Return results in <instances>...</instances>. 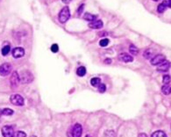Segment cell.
Segmentation results:
<instances>
[{"instance_id":"obj_21","label":"cell","mask_w":171,"mask_h":137,"mask_svg":"<svg viewBox=\"0 0 171 137\" xmlns=\"http://www.w3.org/2000/svg\"><path fill=\"white\" fill-rule=\"evenodd\" d=\"M10 50H11V48H10V46H9V45L4 46V47L2 48V50H1L2 54H3L4 56H7V54H9V52H10Z\"/></svg>"},{"instance_id":"obj_18","label":"cell","mask_w":171,"mask_h":137,"mask_svg":"<svg viewBox=\"0 0 171 137\" xmlns=\"http://www.w3.org/2000/svg\"><path fill=\"white\" fill-rule=\"evenodd\" d=\"M153 50L152 49H150V48H148V49H146L145 52H144V54H143V56L146 58V59H150L151 57H152V56H153Z\"/></svg>"},{"instance_id":"obj_33","label":"cell","mask_w":171,"mask_h":137,"mask_svg":"<svg viewBox=\"0 0 171 137\" xmlns=\"http://www.w3.org/2000/svg\"><path fill=\"white\" fill-rule=\"evenodd\" d=\"M30 137H37V136H35V135H32V136H30Z\"/></svg>"},{"instance_id":"obj_29","label":"cell","mask_w":171,"mask_h":137,"mask_svg":"<svg viewBox=\"0 0 171 137\" xmlns=\"http://www.w3.org/2000/svg\"><path fill=\"white\" fill-rule=\"evenodd\" d=\"M83 6H84V5H82V6H80V8L78 9V14H80V13H81V11H83Z\"/></svg>"},{"instance_id":"obj_34","label":"cell","mask_w":171,"mask_h":137,"mask_svg":"<svg viewBox=\"0 0 171 137\" xmlns=\"http://www.w3.org/2000/svg\"><path fill=\"white\" fill-rule=\"evenodd\" d=\"M153 1H155L156 2V1H159V0H153Z\"/></svg>"},{"instance_id":"obj_10","label":"cell","mask_w":171,"mask_h":137,"mask_svg":"<svg viewBox=\"0 0 171 137\" xmlns=\"http://www.w3.org/2000/svg\"><path fill=\"white\" fill-rule=\"evenodd\" d=\"M118 60L123 63H132L133 61V57L127 53H122L118 56Z\"/></svg>"},{"instance_id":"obj_5","label":"cell","mask_w":171,"mask_h":137,"mask_svg":"<svg viewBox=\"0 0 171 137\" xmlns=\"http://www.w3.org/2000/svg\"><path fill=\"white\" fill-rule=\"evenodd\" d=\"M12 65L8 63H5L0 65V76H8L12 71Z\"/></svg>"},{"instance_id":"obj_8","label":"cell","mask_w":171,"mask_h":137,"mask_svg":"<svg viewBox=\"0 0 171 137\" xmlns=\"http://www.w3.org/2000/svg\"><path fill=\"white\" fill-rule=\"evenodd\" d=\"M165 60H166V56H164V54H156L154 58L151 59V64L152 65H159L160 63H161Z\"/></svg>"},{"instance_id":"obj_26","label":"cell","mask_w":171,"mask_h":137,"mask_svg":"<svg viewBox=\"0 0 171 137\" xmlns=\"http://www.w3.org/2000/svg\"><path fill=\"white\" fill-rule=\"evenodd\" d=\"M14 137H27V134L23 131H18L16 134H14Z\"/></svg>"},{"instance_id":"obj_35","label":"cell","mask_w":171,"mask_h":137,"mask_svg":"<svg viewBox=\"0 0 171 137\" xmlns=\"http://www.w3.org/2000/svg\"><path fill=\"white\" fill-rule=\"evenodd\" d=\"M0 115H1V110H0Z\"/></svg>"},{"instance_id":"obj_3","label":"cell","mask_w":171,"mask_h":137,"mask_svg":"<svg viewBox=\"0 0 171 137\" xmlns=\"http://www.w3.org/2000/svg\"><path fill=\"white\" fill-rule=\"evenodd\" d=\"M69 18H70V11H69V8L68 6H65L59 12V15H58L59 21L61 23H65V22L68 21V19Z\"/></svg>"},{"instance_id":"obj_20","label":"cell","mask_w":171,"mask_h":137,"mask_svg":"<svg viewBox=\"0 0 171 137\" xmlns=\"http://www.w3.org/2000/svg\"><path fill=\"white\" fill-rule=\"evenodd\" d=\"M77 76H85V74H86V69H85L83 66L79 67V68L77 69Z\"/></svg>"},{"instance_id":"obj_6","label":"cell","mask_w":171,"mask_h":137,"mask_svg":"<svg viewBox=\"0 0 171 137\" xmlns=\"http://www.w3.org/2000/svg\"><path fill=\"white\" fill-rule=\"evenodd\" d=\"M1 132L4 137H14V128L12 126L3 127Z\"/></svg>"},{"instance_id":"obj_15","label":"cell","mask_w":171,"mask_h":137,"mask_svg":"<svg viewBox=\"0 0 171 137\" xmlns=\"http://www.w3.org/2000/svg\"><path fill=\"white\" fill-rule=\"evenodd\" d=\"M90 84L92 86L94 87H97L100 84H101V79L99 77H93L90 80Z\"/></svg>"},{"instance_id":"obj_16","label":"cell","mask_w":171,"mask_h":137,"mask_svg":"<svg viewBox=\"0 0 171 137\" xmlns=\"http://www.w3.org/2000/svg\"><path fill=\"white\" fill-rule=\"evenodd\" d=\"M161 92L164 95H169L171 92V87L170 85H165L161 87Z\"/></svg>"},{"instance_id":"obj_13","label":"cell","mask_w":171,"mask_h":137,"mask_svg":"<svg viewBox=\"0 0 171 137\" xmlns=\"http://www.w3.org/2000/svg\"><path fill=\"white\" fill-rule=\"evenodd\" d=\"M167 7H170V0H165V1H163L161 4H160L157 7V12L159 13H162L166 9Z\"/></svg>"},{"instance_id":"obj_1","label":"cell","mask_w":171,"mask_h":137,"mask_svg":"<svg viewBox=\"0 0 171 137\" xmlns=\"http://www.w3.org/2000/svg\"><path fill=\"white\" fill-rule=\"evenodd\" d=\"M19 76V81L22 84H30L34 81V76L33 74L28 71V70H23L20 72Z\"/></svg>"},{"instance_id":"obj_14","label":"cell","mask_w":171,"mask_h":137,"mask_svg":"<svg viewBox=\"0 0 171 137\" xmlns=\"http://www.w3.org/2000/svg\"><path fill=\"white\" fill-rule=\"evenodd\" d=\"M96 18L97 16L96 15H93L91 13H89V12H86L84 15H83V19L87 21H94V20H96Z\"/></svg>"},{"instance_id":"obj_12","label":"cell","mask_w":171,"mask_h":137,"mask_svg":"<svg viewBox=\"0 0 171 137\" xmlns=\"http://www.w3.org/2000/svg\"><path fill=\"white\" fill-rule=\"evenodd\" d=\"M170 67V63L167 60H165L164 62H162L161 63H160L158 65V68H157V70L158 71H161V72H166L167 70H168Z\"/></svg>"},{"instance_id":"obj_17","label":"cell","mask_w":171,"mask_h":137,"mask_svg":"<svg viewBox=\"0 0 171 137\" xmlns=\"http://www.w3.org/2000/svg\"><path fill=\"white\" fill-rule=\"evenodd\" d=\"M13 113H14L13 110H12V109H10V108H5L1 110V114L5 115V116H11L13 114Z\"/></svg>"},{"instance_id":"obj_19","label":"cell","mask_w":171,"mask_h":137,"mask_svg":"<svg viewBox=\"0 0 171 137\" xmlns=\"http://www.w3.org/2000/svg\"><path fill=\"white\" fill-rule=\"evenodd\" d=\"M151 137H167V134L161 131V130H158V131H155L152 135Z\"/></svg>"},{"instance_id":"obj_24","label":"cell","mask_w":171,"mask_h":137,"mask_svg":"<svg viewBox=\"0 0 171 137\" xmlns=\"http://www.w3.org/2000/svg\"><path fill=\"white\" fill-rule=\"evenodd\" d=\"M97 89H98V92H99L103 93V92H105L106 91V86H105V84H102V83H101L98 86H97Z\"/></svg>"},{"instance_id":"obj_2","label":"cell","mask_w":171,"mask_h":137,"mask_svg":"<svg viewBox=\"0 0 171 137\" xmlns=\"http://www.w3.org/2000/svg\"><path fill=\"white\" fill-rule=\"evenodd\" d=\"M82 134H83V127L79 123H77L70 128L68 132V136L69 137H81Z\"/></svg>"},{"instance_id":"obj_4","label":"cell","mask_w":171,"mask_h":137,"mask_svg":"<svg viewBox=\"0 0 171 137\" xmlns=\"http://www.w3.org/2000/svg\"><path fill=\"white\" fill-rule=\"evenodd\" d=\"M10 101L14 105H18V106L24 105V98L19 94H13V95H12L11 98H10Z\"/></svg>"},{"instance_id":"obj_27","label":"cell","mask_w":171,"mask_h":137,"mask_svg":"<svg viewBox=\"0 0 171 137\" xmlns=\"http://www.w3.org/2000/svg\"><path fill=\"white\" fill-rule=\"evenodd\" d=\"M51 51L54 52V53H57V52L59 51V47H58V45H57V44H53V45L51 46Z\"/></svg>"},{"instance_id":"obj_7","label":"cell","mask_w":171,"mask_h":137,"mask_svg":"<svg viewBox=\"0 0 171 137\" xmlns=\"http://www.w3.org/2000/svg\"><path fill=\"white\" fill-rule=\"evenodd\" d=\"M10 82H11V86L12 88H17L18 86V84H19V76H18V72L14 71L11 76V79H10Z\"/></svg>"},{"instance_id":"obj_32","label":"cell","mask_w":171,"mask_h":137,"mask_svg":"<svg viewBox=\"0 0 171 137\" xmlns=\"http://www.w3.org/2000/svg\"><path fill=\"white\" fill-rule=\"evenodd\" d=\"M85 137H91V136H90V135H89V134H87V135H86Z\"/></svg>"},{"instance_id":"obj_30","label":"cell","mask_w":171,"mask_h":137,"mask_svg":"<svg viewBox=\"0 0 171 137\" xmlns=\"http://www.w3.org/2000/svg\"><path fill=\"white\" fill-rule=\"evenodd\" d=\"M71 1H72V0H62V2H63L64 4H67V5H68V4H69Z\"/></svg>"},{"instance_id":"obj_25","label":"cell","mask_w":171,"mask_h":137,"mask_svg":"<svg viewBox=\"0 0 171 137\" xmlns=\"http://www.w3.org/2000/svg\"><path fill=\"white\" fill-rule=\"evenodd\" d=\"M162 81H163L164 85H169V83H170V76H169V75H165V76H163Z\"/></svg>"},{"instance_id":"obj_11","label":"cell","mask_w":171,"mask_h":137,"mask_svg":"<svg viewBox=\"0 0 171 137\" xmlns=\"http://www.w3.org/2000/svg\"><path fill=\"white\" fill-rule=\"evenodd\" d=\"M103 25H104V23L100 19L94 20V21H92V22H90L89 24V26L92 29H100V28H102V27H103Z\"/></svg>"},{"instance_id":"obj_23","label":"cell","mask_w":171,"mask_h":137,"mask_svg":"<svg viewBox=\"0 0 171 137\" xmlns=\"http://www.w3.org/2000/svg\"><path fill=\"white\" fill-rule=\"evenodd\" d=\"M109 42H110V41H109V39H102L100 41H99V45L101 46V47H106V46H108V44H109Z\"/></svg>"},{"instance_id":"obj_22","label":"cell","mask_w":171,"mask_h":137,"mask_svg":"<svg viewBox=\"0 0 171 137\" xmlns=\"http://www.w3.org/2000/svg\"><path fill=\"white\" fill-rule=\"evenodd\" d=\"M129 51H130V53H131L132 54H134V56L139 53V49H138V48H136L133 44L130 45V47H129Z\"/></svg>"},{"instance_id":"obj_31","label":"cell","mask_w":171,"mask_h":137,"mask_svg":"<svg viewBox=\"0 0 171 137\" xmlns=\"http://www.w3.org/2000/svg\"><path fill=\"white\" fill-rule=\"evenodd\" d=\"M139 137H148V135H146V134H144V133H142V134H139Z\"/></svg>"},{"instance_id":"obj_28","label":"cell","mask_w":171,"mask_h":137,"mask_svg":"<svg viewBox=\"0 0 171 137\" xmlns=\"http://www.w3.org/2000/svg\"><path fill=\"white\" fill-rule=\"evenodd\" d=\"M105 63H106V64H111V59H109V58L105 59Z\"/></svg>"},{"instance_id":"obj_9","label":"cell","mask_w":171,"mask_h":137,"mask_svg":"<svg viewBox=\"0 0 171 137\" xmlns=\"http://www.w3.org/2000/svg\"><path fill=\"white\" fill-rule=\"evenodd\" d=\"M24 54H25V50H24L23 48H14L12 50V56L14 58H21L24 56Z\"/></svg>"}]
</instances>
